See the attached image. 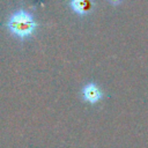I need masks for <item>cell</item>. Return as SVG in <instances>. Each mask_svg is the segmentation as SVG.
I'll use <instances>...</instances> for the list:
<instances>
[{
    "mask_svg": "<svg viewBox=\"0 0 148 148\" xmlns=\"http://www.w3.org/2000/svg\"><path fill=\"white\" fill-rule=\"evenodd\" d=\"M8 27L14 35L24 38L30 36L36 29V22L29 13L24 10H18L10 16Z\"/></svg>",
    "mask_w": 148,
    "mask_h": 148,
    "instance_id": "cell-1",
    "label": "cell"
},
{
    "mask_svg": "<svg viewBox=\"0 0 148 148\" xmlns=\"http://www.w3.org/2000/svg\"><path fill=\"white\" fill-rule=\"evenodd\" d=\"M83 97L90 103H96L102 98V92L96 84L89 83L83 88Z\"/></svg>",
    "mask_w": 148,
    "mask_h": 148,
    "instance_id": "cell-2",
    "label": "cell"
},
{
    "mask_svg": "<svg viewBox=\"0 0 148 148\" xmlns=\"http://www.w3.org/2000/svg\"><path fill=\"white\" fill-rule=\"evenodd\" d=\"M110 3H112V5H114V6H117V5H119L123 0H108Z\"/></svg>",
    "mask_w": 148,
    "mask_h": 148,
    "instance_id": "cell-4",
    "label": "cell"
},
{
    "mask_svg": "<svg viewBox=\"0 0 148 148\" xmlns=\"http://www.w3.org/2000/svg\"><path fill=\"white\" fill-rule=\"evenodd\" d=\"M71 6L76 13L83 15L89 13L92 9L94 3H92V0H72Z\"/></svg>",
    "mask_w": 148,
    "mask_h": 148,
    "instance_id": "cell-3",
    "label": "cell"
}]
</instances>
